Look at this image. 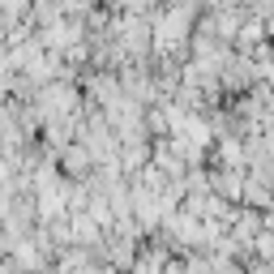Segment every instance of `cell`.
Returning a JSON list of instances; mask_svg holds the SVG:
<instances>
[{"mask_svg":"<svg viewBox=\"0 0 274 274\" xmlns=\"http://www.w3.org/2000/svg\"><path fill=\"white\" fill-rule=\"evenodd\" d=\"M65 167H86V154H81V150H69V154H65Z\"/></svg>","mask_w":274,"mask_h":274,"instance_id":"6da1fadb","label":"cell"}]
</instances>
